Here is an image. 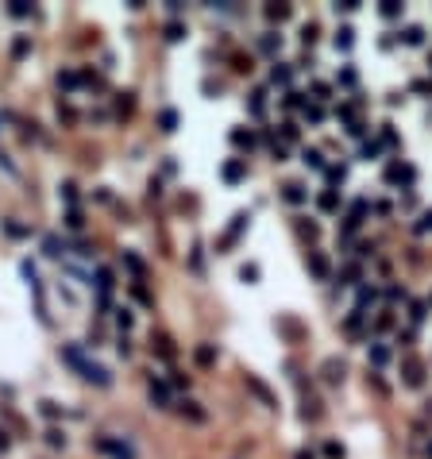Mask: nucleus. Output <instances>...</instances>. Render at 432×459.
<instances>
[{
  "label": "nucleus",
  "mask_w": 432,
  "mask_h": 459,
  "mask_svg": "<svg viewBox=\"0 0 432 459\" xmlns=\"http://www.w3.org/2000/svg\"><path fill=\"white\" fill-rule=\"evenodd\" d=\"M224 178L239 181V178H243V162H228V166H224Z\"/></svg>",
  "instance_id": "1"
},
{
  "label": "nucleus",
  "mask_w": 432,
  "mask_h": 459,
  "mask_svg": "<svg viewBox=\"0 0 432 459\" xmlns=\"http://www.w3.org/2000/svg\"><path fill=\"white\" fill-rule=\"evenodd\" d=\"M174 124H178V116H174V112H162V132H174Z\"/></svg>",
  "instance_id": "2"
},
{
  "label": "nucleus",
  "mask_w": 432,
  "mask_h": 459,
  "mask_svg": "<svg viewBox=\"0 0 432 459\" xmlns=\"http://www.w3.org/2000/svg\"><path fill=\"white\" fill-rule=\"evenodd\" d=\"M4 448H8V436H4V432H0V452H4Z\"/></svg>",
  "instance_id": "3"
}]
</instances>
